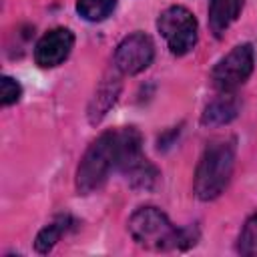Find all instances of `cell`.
<instances>
[{
	"instance_id": "8992f818",
	"label": "cell",
	"mask_w": 257,
	"mask_h": 257,
	"mask_svg": "<svg viewBox=\"0 0 257 257\" xmlns=\"http://www.w3.org/2000/svg\"><path fill=\"white\" fill-rule=\"evenodd\" d=\"M255 66V50L249 42L231 48L211 70V82L219 92H235L245 84Z\"/></svg>"
},
{
	"instance_id": "ba28073f",
	"label": "cell",
	"mask_w": 257,
	"mask_h": 257,
	"mask_svg": "<svg viewBox=\"0 0 257 257\" xmlns=\"http://www.w3.org/2000/svg\"><path fill=\"white\" fill-rule=\"evenodd\" d=\"M74 46V34L68 28L48 30L34 46V60L40 68H54L62 64Z\"/></svg>"
},
{
	"instance_id": "2e32d148",
	"label": "cell",
	"mask_w": 257,
	"mask_h": 257,
	"mask_svg": "<svg viewBox=\"0 0 257 257\" xmlns=\"http://www.w3.org/2000/svg\"><path fill=\"white\" fill-rule=\"evenodd\" d=\"M179 131H181V128H171L169 133H165L163 137H159V141H157V143H159V151H161V149H163V151L169 149V147L173 145V137L179 135Z\"/></svg>"
},
{
	"instance_id": "7a4b0ae2",
	"label": "cell",
	"mask_w": 257,
	"mask_h": 257,
	"mask_svg": "<svg viewBox=\"0 0 257 257\" xmlns=\"http://www.w3.org/2000/svg\"><path fill=\"white\" fill-rule=\"evenodd\" d=\"M235 139H217L211 141L195 169L193 191L201 201L217 199L229 185L235 169Z\"/></svg>"
},
{
	"instance_id": "7c38bea8",
	"label": "cell",
	"mask_w": 257,
	"mask_h": 257,
	"mask_svg": "<svg viewBox=\"0 0 257 257\" xmlns=\"http://www.w3.org/2000/svg\"><path fill=\"white\" fill-rule=\"evenodd\" d=\"M70 225H72L70 215H58L52 223H48L44 229L38 231V235L34 239V249L42 255L50 253L54 249V245L60 241V237L70 229Z\"/></svg>"
},
{
	"instance_id": "9c48e42d",
	"label": "cell",
	"mask_w": 257,
	"mask_h": 257,
	"mask_svg": "<svg viewBox=\"0 0 257 257\" xmlns=\"http://www.w3.org/2000/svg\"><path fill=\"white\" fill-rule=\"evenodd\" d=\"M120 86H122V84H120V78H118L116 74L106 76V78L98 84L94 96H92L90 102H88V110H86L90 124H98V122L106 116V112L112 108V104L116 102V98H118V94H120Z\"/></svg>"
},
{
	"instance_id": "8fae6325",
	"label": "cell",
	"mask_w": 257,
	"mask_h": 257,
	"mask_svg": "<svg viewBox=\"0 0 257 257\" xmlns=\"http://www.w3.org/2000/svg\"><path fill=\"white\" fill-rule=\"evenodd\" d=\"M243 0H209V28L215 38H221L241 14Z\"/></svg>"
},
{
	"instance_id": "277c9868",
	"label": "cell",
	"mask_w": 257,
	"mask_h": 257,
	"mask_svg": "<svg viewBox=\"0 0 257 257\" xmlns=\"http://www.w3.org/2000/svg\"><path fill=\"white\" fill-rule=\"evenodd\" d=\"M112 169H116V131H104L88 145L76 167L74 185L78 195L98 191Z\"/></svg>"
},
{
	"instance_id": "30bf717a",
	"label": "cell",
	"mask_w": 257,
	"mask_h": 257,
	"mask_svg": "<svg viewBox=\"0 0 257 257\" xmlns=\"http://www.w3.org/2000/svg\"><path fill=\"white\" fill-rule=\"evenodd\" d=\"M239 98L235 92H221L215 96L203 110L201 114V124L203 126H223L229 124L237 114H239Z\"/></svg>"
},
{
	"instance_id": "9a60e30c",
	"label": "cell",
	"mask_w": 257,
	"mask_h": 257,
	"mask_svg": "<svg viewBox=\"0 0 257 257\" xmlns=\"http://www.w3.org/2000/svg\"><path fill=\"white\" fill-rule=\"evenodd\" d=\"M22 96V86L18 80H14L12 76H2L0 78V102L2 106H10L14 102H18Z\"/></svg>"
},
{
	"instance_id": "6da1fadb",
	"label": "cell",
	"mask_w": 257,
	"mask_h": 257,
	"mask_svg": "<svg viewBox=\"0 0 257 257\" xmlns=\"http://www.w3.org/2000/svg\"><path fill=\"white\" fill-rule=\"evenodd\" d=\"M133 241L151 251L189 249L197 243V227H175L169 217L157 207H139L128 219Z\"/></svg>"
},
{
	"instance_id": "52a82bcc",
	"label": "cell",
	"mask_w": 257,
	"mask_h": 257,
	"mask_svg": "<svg viewBox=\"0 0 257 257\" xmlns=\"http://www.w3.org/2000/svg\"><path fill=\"white\" fill-rule=\"evenodd\" d=\"M153 58H155L153 38L137 30L118 42L114 50V68L122 74H139L151 66Z\"/></svg>"
},
{
	"instance_id": "5b68a950",
	"label": "cell",
	"mask_w": 257,
	"mask_h": 257,
	"mask_svg": "<svg viewBox=\"0 0 257 257\" xmlns=\"http://www.w3.org/2000/svg\"><path fill=\"white\" fill-rule=\"evenodd\" d=\"M157 30L175 56H185L187 52H191L199 38V24L195 14L181 4L169 6L159 14Z\"/></svg>"
},
{
	"instance_id": "3957f363",
	"label": "cell",
	"mask_w": 257,
	"mask_h": 257,
	"mask_svg": "<svg viewBox=\"0 0 257 257\" xmlns=\"http://www.w3.org/2000/svg\"><path fill=\"white\" fill-rule=\"evenodd\" d=\"M116 171L137 191H151L161 173L143 155V137L135 126L116 131Z\"/></svg>"
},
{
	"instance_id": "5bb4252c",
	"label": "cell",
	"mask_w": 257,
	"mask_h": 257,
	"mask_svg": "<svg viewBox=\"0 0 257 257\" xmlns=\"http://www.w3.org/2000/svg\"><path fill=\"white\" fill-rule=\"evenodd\" d=\"M237 253L257 255V213L245 221V225L237 237Z\"/></svg>"
},
{
	"instance_id": "4fadbf2b",
	"label": "cell",
	"mask_w": 257,
	"mask_h": 257,
	"mask_svg": "<svg viewBox=\"0 0 257 257\" xmlns=\"http://www.w3.org/2000/svg\"><path fill=\"white\" fill-rule=\"evenodd\" d=\"M116 8V0H76V12L88 22L106 20Z\"/></svg>"
}]
</instances>
